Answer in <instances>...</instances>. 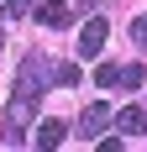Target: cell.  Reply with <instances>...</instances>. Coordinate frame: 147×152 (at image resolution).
<instances>
[{
  "instance_id": "obj_2",
  "label": "cell",
  "mask_w": 147,
  "mask_h": 152,
  "mask_svg": "<svg viewBox=\"0 0 147 152\" xmlns=\"http://www.w3.org/2000/svg\"><path fill=\"white\" fill-rule=\"evenodd\" d=\"M37 100H42L37 89H21V84H16L11 105L0 110V142H5V147H21V142H26V131H32V110H37Z\"/></svg>"
},
{
  "instance_id": "obj_8",
  "label": "cell",
  "mask_w": 147,
  "mask_h": 152,
  "mask_svg": "<svg viewBox=\"0 0 147 152\" xmlns=\"http://www.w3.org/2000/svg\"><path fill=\"white\" fill-rule=\"evenodd\" d=\"M116 126H121V131H142V126H147V115H142L137 105H126V110L116 115Z\"/></svg>"
},
{
  "instance_id": "obj_9",
  "label": "cell",
  "mask_w": 147,
  "mask_h": 152,
  "mask_svg": "<svg viewBox=\"0 0 147 152\" xmlns=\"http://www.w3.org/2000/svg\"><path fill=\"white\" fill-rule=\"evenodd\" d=\"M142 84V63H121V84L116 89H137Z\"/></svg>"
},
{
  "instance_id": "obj_11",
  "label": "cell",
  "mask_w": 147,
  "mask_h": 152,
  "mask_svg": "<svg viewBox=\"0 0 147 152\" xmlns=\"http://www.w3.org/2000/svg\"><path fill=\"white\" fill-rule=\"evenodd\" d=\"M5 16H16V21H21V16H32V0H5Z\"/></svg>"
},
{
  "instance_id": "obj_4",
  "label": "cell",
  "mask_w": 147,
  "mask_h": 152,
  "mask_svg": "<svg viewBox=\"0 0 147 152\" xmlns=\"http://www.w3.org/2000/svg\"><path fill=\"white\" fill-rule=\"evenodd\" d=\"M110 121H116V115H110V105H84V110H79V137H84V142H95Z\"/></svg>"
},
{
  "instance_id": "obj_6",
  "label": "cell",
  "mask_w": 147,
  "mask_h": 152,
  "mask_svg": "<svg viewBox=\"0 0 147 152\" xmlns=\"http://www.w3.org/2000/svg\"><path fill=\"white\" fill-rule=\"evenodd\" d=\"M63 137H68L63 121H37L32 126V142H37V147H63Z\"/></svg>"
},
{
  "instance_id": "obj_12",
  "label": "cell",
  "mask_w": 147,
  "mask_h": 152,
  "mask_svg": "<svg viewBox=\"0 0 147 152\" xmlns=\"http://www.w3.org/2000/svg\"><path fill=\"white\" fill-rule=\"evenodd\" d=\"M0 47H5V31H0Z\"/></svg>"
},
{
  "instance_id": "obj_10",
  "label": "cell",
  "mask_w": 147,
  "mask_h": 152,
  "mask_svg": "<svg viewBox=\"0 0 147 152\" xmlns=\"http://www.w3.org/2000/svg\"><path fill=\"white\" fill-rule=\"evenodd\" d=\"M132 42L147 53V16H137V21H132Z\"/></svg>"
},
{
  "instance_id": "obj_3",
  "label": "cell",
  "mask_w": 147,
  "mask_h": 152,
  "mask_svg": "<svg viewBox=\"0 0 147 152\" xmlns=\"http://www.w3.org/2000/svg\"><path fill=\"white\" fill-rule=\"evenodd\" d=\"M105 31H110L105 16H89L84 26H79V58H95V53H100V47H105Z\"/></svg>"
},
{
  "instance_id": "obj_7",
  "label": "cell",
  "mask_w": 147,
  "mask_h": 152,
  "mask_svg": "<svg viewBox=\"0 0 147 152\" xmlns=\"http://www.w3.org/2000/svg\"><path fill=\"white\" fill-rule=\"evenodd\" d=\"M95 84H100V89H116L121 84V63H100V68H95Z\"/></svg>"
},
{
  "instance_id": "obj_1",
  "label": "cell",
  "mask_w": 147,
  "mask_h": 152,
  "mask_svg": "<svg viewBox=\"0 0 147 152\" xmlns=\"http://www.w3.org/2000/svg\"><path fill=\"white\" fill-rule=\"evenodd\" d=\"M16 84L21 89H37V94H47V89H63V84H79V63H47V58H21V74H16Z\"/></svg>"
},
{
  "instance_id": "obj_5",
  "label": "cell",
  "mask_w": 147,
  "mask_h": 152,
  "mask_svg": "<svg viewBox=\"0 0 147 152\" xmlns=\"http://www.w3.org/2000/svg\"><path fill=\"white\" fill-rule=\"evenodd\" d=\"M37 21L53 26V31H63V26L74 21V11H68V0H37Z\"/></svg>"
}]
</instances>
